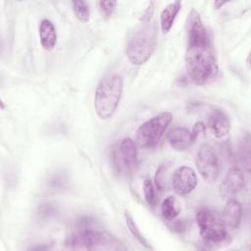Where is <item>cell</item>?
I'll return each mask as SVG.
<instances>
[{
    "mask_svg": "<svg viewBox=\"0 0 251 251\" xmlns=\"http://www.w3.org/2000/svg\"><path fill=\"white\" fill-rule=\"evenodd\" d=\"M196 222L199 226L200 236L204 244L210 245L209 248H213V245L220 246L221 244H228L230 238L226 230V226L211 210L207 208H201L196 213Z\"/></svg>",
    "mask_w": 251,
    "mask_h": 251,
    "instance_id": "5b68a950",
    "label": "cell"
},
{
    "mask_svg": "<svg viewBox=\"0 0 251 251\" xmlns=\"http://www.w3.org/2000/svg\"><path fill=\"white\" fill-rule=\"evenodd\" d=\"M170 145L177 151H184L193 143L191 132L185 127H175L168 134Z\"/></svg>",
    "mask_w": 251,
    "mask_h": 251,
    "instance_id": "7c38bea8",
    "label": "cell"
},
{
    "mask_svg": "<svg viewBox=\"0 0 251 251\" xmlns=\"http://www.w3.org/2000/svg\"><path fill=\"white\" fill-rule=\"evenodd\" d=\"M66 246L72 250H117L123 248L113 235L90 227L86 221L73 234L69 235Z\"/></svg>",
    "mask_w": 251,
    "mask_h": 251,
    "instance_id": "3957f363",
    "label": "cell"
},
{
    "mask_svg": "<svg viewBox=\"0 0 251 251\" xmlns=\"http://www.w3.org/2000/svg\"><path fill=\"white\" fill-rule=\"evenodd\" d=\"M209 126L216 137L222 138L229 132L230 123L226 113L222 110H214L209 118Z\"/></svg>",
    "mask_w": 251,
    "mask_h": 251,
    "instance_id": "4fadbf2b",
    "label": "cell"
},
{
    "mask_svg": "<svg viewBox=\"0 0 251 251\" xmlns=\"http://www.w3.org/2000/svg\"><path fill=\"white\" fill-rule=\"evenodd\" d=\"M185 67L191 81L205 85L217 76L219 66L213 45L199 13L192 9L187 21Z\"/></svg>",
    "mask_w": 251,
    "mask_h": 251,
    "instance_id": "6da1fadb",
    "label": "cell"
},
{
    "mask_svg": "<svg viewBox=\"0 0 251 251\" xmlns=\"http://www.w3.org/2000/svg\"><path fill=\"white\" fill-rule=\"evenodd\" d=\"M158 37V25L156 22L143 23L126 45V57L132 65L144 64L153 54Z\"/></svg>",
    "mask_w": 251,
    "mask_h": 251,
    "instance_id": "277c9868",
    "label": "cell"
},
{
    "mask_svg": "<svg viewBox=\"0 0 251 251\" xmlns=\"http://www.w3.org/2000/svg\"><path fill=\"white\" fill-rule=\"evenodd\" d=\"M172 121V113L161 112L157 116L141 124L135 134L137 146L142 148H151L155 146L160 141Z\"/></svg>",
    "mask_w": 251,
    "mask_h": 251,
    "instance_id": "52a82bcc",
    "label": "cell"
},
{
    "mask_svg": "<svg viewBox=\"0 0 251 251\" xmlns=\"http://www.w3.org/2000/svg\"><path fill=\"white\" fill-rule=\"evenodd\" d=\"M198 179L194 170L188 166L178 167L172 177V185L178 195H187L194 190Z\"/></svg>",
    "mask_w": 251,
    "mask_h": 251,
    "instance_id": "9c48e42d",
    "label": "cell"
},
{
    "mask_svg": "<svg viewBox=\"0 0 251 251\" xmlns=\"http://www.w3.org/2000/svg\"><path fill=\"white\" fill-rule=\"evenodd\" d=\"M143 194H144V198L146 203L151 207L154 208L156 205V195H155V190H154V186L153 183L151 181L150 178H146L143 181Z\"/></svg>",
    "mask_w": 251,
    "mask_h": 251,
    "instance_id": "ffe728a7",
    "label": "cell"
},
{
    "mask_svg": "<svg viewBox=\"0 0 251 251\" xmlns=\"http://www.w3.org/2000/svg\"><path fill=\"white\" fill-rule=\"evenodd\" d=\"M196 166L199 174L207 181H215L219 175V161L214 149L208 145L203 144L197 151Z\"/></svg>",
    "mask_w": 251,
    "mask_h": 251,
    "instance_id": "ba28073f",
    "label": "cell"
},
{
    "mask_svg": "<svg viewBox=\"0 0 251 251\" xmlns=\"http://www.w3.org/2000/svg\"><path fill=\"white\" fill-rule=\"evenodd\" d=\"M191 132V136H192V139H193V142L196 141V139H198L201 135L204 134L205 132V125L201 122H198L194 125L193 128H192V131Z\"/></svg>",
    "mask_w": 251,
    "mask_h": 251,
    "instance_id": "7402d4cb",
    "label": "cell"
},
{
    "mask_svg": "<svg viewBox=\"0 0 251 251\" xmlns=\"http://www.w3.org/2000/svg\"><path fill=\"white\" fill-rule=\"evenodd\" d=\"M239 155H240V160L245 166L246 170L249 171V166H250V144H249V135L245 134L243 138L240 140V145H239Z\"/></svg>",
    "mask_w": 251,
    "mask_h": 251,
    "instance_id": "d6986e66",
    "label": "cell"
},
{
    "mask_svg": "<svg viewBox=\"0 0 251 251\" xmlns=\"http://www.w3.org/2000/svg\"><path fill=\"white\" fill-rule=\"evenodd\" d=\"M99 9L105 18H110L117 7V1H100Z\"/></svg>",
    "mask_w": 251,
    "mask_h": 251,
    "instance_id": "44dd1931",
    "label": "cell"
},
{
    "mask_svg": "<svg viewBox=\"0 0 251 251\" xmlns=\"http://www.w3.org/2000/svg\"><path fill=\"white\" fill-rule=\"evenodd\" d=\"M225 4H226V2H218V1L214 3V5H215L216 8H220V7H222V6L225 5Z\"/></svg>",
    "mask_w": 251,
    "mask_h": 251,
    "instance_id": "603a6c76",
    "label": "cell"
},
{
    "mask_svg": "<svg viewBox=\"0 0 251 251\" xmlns=\"http://www.w3.org/2000/svg\"><path fill=\"white\" fill-rule=\"evenodd\" d=\"M39 39L44 50L51 51L57 43V31L54 24L47 19L40 22L39 25Z\"/></svg>",
    "mask_w": 251,
    "mask_h": 251,
    "instance_id": "5bb4252c",
    "label": "cell"
},
{
    "mask_svg": "<svg viewBox=\"0 0 251 251\" xmlns=\"http://www.w3.org/2000/svg\"><path fill=\"white\" fill-rule=\"evenodd\" d=\"M242 218L241 204L235 199H229L224 206L221 213V221L226 227L236 228Z\"/></svg>",
    "mask_w": 251,
    "mask_h": 251,
    "instance_id": "8fae6325",
    "label": "cell"
},
{
    "mask_svg": "<svg viewBox=\"0 0 251 251\" xmlns=\"http://www.w3.org/2000/svg\"><path fill=\"white\" fill-rule=\"evenodd\" d=\"M123 89V77L118 74H110L99 81L95 89L94 108L100 120L113 117L121 101Z\"/></svg>",
    "mask_w": 251,
    "mask_h": 251,
    "instance_id": "7a4b0ae2",
    "label": "cell"
},
{
    "mask_svg": "<svg viewBox=\"0 0 251 251\" xmlns=\"http://www.w3.org/2000/svg\"><path fill=\"white\" fill-rule=\"evenodd\" d=\"M125 219H126V223L127 228H128V230L130 231V233L132 234V236H133L141 245H143L144 247H146V248H151V246L147 243L146 239H145V238L143 237V235L141 234V232H140L139 228L137 227V226H136L134 220L132 219V217H131L127 212L125 213Z\"/></svg>",
    "mask_w": 251,
    "mask_h": 251,
    "instance_id": "e0dca14e",
    "label": "cell"
},
{
    "mask_svg": "<svg viewBox=\"0 0 251 251\" xmlns=\"http://www.w3.org/2000/svg\"><path fill=\"white\" fill-rule=\"evenodd\" d=\"M181 8V3L179 1H175L167 5L161 12L160 15V25L162 30L167 33L172 28L174 22Z\"/></svg>",
    "mask_w": 251,
    "mask_h": 251,
    "instance_id": "9a60e30c",
    "label": "cell"
},
{
    "mask_svg": "<svg viewBox=\"0 0 251 251\" xmlns=\"http://www.w3.org/2000/svg\"><path fill=\"white\" fill-rule=\"evenodd\" d=\"M161 212L163 218L168 221L175 220L177 217L179 210L176 206V200L174 196H168L163 200L161 205Z\"/></svg>",
    "mask_w": 251,
    "mask_h": 251,
    "instance_id": "2e32d148",
    "label": "cell"
},
{
    "mask_svg": "<svg viewBox=\"0 0 251 251\" xmlns=\"http://www.w3.org/2000/svg\"><path fill=\"white\" fill-rule=\"evenodd\" d=\"M245 187V176L241 169L233 167L226 175L222 185L221 192L226 196H232L240 192Z\"/></svg>",
    "mask_w": 251,
    "mask_h": 251,
    "instance_id": "30bf717a",
    "label": "cell"
},
{
    "mask_svg": "<svg viewBox=\"0 0 251 251\" xmlns=\"http://www.w3.org/2000/svg\"><path fill=\"white\" fill-rule=\"evenodd\" d=\"M111 163L120 176H131L138 164L137 144L131 138L126 137L117 141L111 148Z\"/></svg>",
    "mask_w": 251,
    "mask_h": 251,
    "instance_id": "8992f818",
    "label": "cell"
},
{
    "mask_svg": "<svg viewBox=\"0 0 251 251\" xmlns=\"http://www.w3.org/2000/svg\"><path fill=\"white\" fill-rule=\"evenodd\" d=\"M73 10L76 19L81 23H87L90 18V11L88 5L84 1H74Z\"/></svg>",
    "mask_w": 251,
    "mask_h": 251,
    "instance_id": "ac0fdd59",
    "label": "cell"
}]
</instances>
